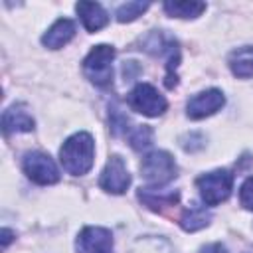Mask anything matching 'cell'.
Returning a JSON list of instances; mask_svg holds the SVG:
<instances>
[{"instance_id":"obj_11","label":"cell","mask_w":253,"mask_h":253,"mask_svg":"<svg viewBox=\"0 0 253 253\" xmlns=\"http://www.w3.org/2000/svg\"><path fill=\"white\" fill-rule=\"evenodd\" d=\"M75 10H77L85 30H89V32H97L109 24V16H107L105 8L97 2H79L75 6Z\"/></svg>"},{"instance_id":"obj_5","label":"cell","mask_w":253,"mask_h":253,"mask_svg":"<svg viewBox=\"0 0 253 253\" xmlns=\"http://www.w3.org/2000/svg\"><path fill=\"white\" fill-rule=\"evenodd\" d=\"M22 168H24L26 176L36 184L49 186V184L59 182V170H57L55 162L49 158V154H45V152H40V150L28 152L22 160Z\"/></svg>"},{"instance_id":"obj_17","label":"cell","mask_w":253,"mask_h":253,"mask_svg":"<svg viewBox=\"0 0 253 253\" xmlns=\"http://www.w3.org/2000/svg\"><path fill=\"white\" fill-rule=\"evenodd\" d=\"M126 138H128V142H130V146L134 150H142V148L150 146V142H152V130L146 125H134L126 132Z\"/></svg>"},{"instance_id":"obj_21","label":"cell","mask_w":253,"mask_h":253,"mask_svg":"<svg viewBox=\"0 0 253 253\" xmlns=\"http://www.w3.org/2000/svg\"><path fill=\"white\" fill-rule=\"evenodd\" d=\"M12 235H14V233H12L10 229H6V227L2 229V247H4V249H6V247H8V243L12 241Z\"/></svg>"},{"instance_id":"obj_16","label":"cell","mask_w":253,"mask_h":253,"mask_svg":"<svg viewBox=\"0 0 253 253\" xmlns=\"http://www.w3.org/2000/svg\"><path fill=\"white\" fill-rule=\"evenodd\" d=\"M164 10L168 16H176V18H198L204 10L206 4L204 2H164Z\"/></svg>"},{"instance_id":"obj_7","label":"cell","mask_w":253,"mask_h":253,"mask_svg":"<svg viewBox=\"0 0 253 253\" xmlns=\"http://www.w3.org/2000/svg\"><path fill=\"white\" fill-rule=\"evenodd\" d=\"M99 186L109 194H123L130 186V174L121 156L113 154L107 160V164L101 172V178H99Z\"/></svg>"},{"instance_id":"obj_2","label":"cell","mask_w":253,"mask_h":253,"mask_svg":"<svg viewBox=\"0 0 253 253\" xmlns=\"http://www.w3.org/2000/svg\"><path fill=\"white\" fill-rule=\"evenodd\" d=\"M113 59L115 49L111 45H95L89 55L83 59V71L85 77L95 83L97 87H109L113 83Z\"/></svg>"},{"instance_id":"obj_8","label":"cell","mask_w":253,"mask_h":253,"mask_svg":"<svg viewBox=\"0 0 253 253\" xmlns=\"http://www.w3.org/2000/svg\"><path fill=\"white\" fill-rule=\"evenodd\" d=\"M77 253H113V235L107 227H83L75 241Z\"/></svg>"},{"instance_id":"obj_14","label":"cell","mask_w":253,"mask_h":253,"mask_svg":"<svg viewBox=\"0 0 253 253\" xmlns=\"http://www.w3.org/2000/svg\"><path fill=\"white\" fill-rule=\"evenodd\" d=\"M229 69L237 77H253V47L243 45L229 55Z\"/></svg>"},{"instance_id":"obj_3","label":"cell","mask_w":253,"mask_h":253,"mask_svg":"<svg viewBox=\"0 0 253 253\" xmlns=\"http://www.w3.org/2000/svg\"><path fill=\"white\" fill-rule=\"evenodd\" d=\"M140 172L142 178L150 184V186H164L170 180H174L178 168L174 158L164 152V150H154L150 154H146L140 162Z\"/></svg>"},{"instance_id":"obj_13","label":"cell","mask_w":253,"mask_h":253,"mask_svg":"<svg viewBox=\"0 0 253 253\" xmlns=\"http://www.w3.org/2000/svg\"><path fill=\"white\" fill-rule=\"evenodd\" d=\"M138 200L152 211H166L168 208H174L180 200L178 192H152V188H140L138 190Z\"/></svg>"},{"instance_id":"obj_18","label":"cell","mask_w":253,"mask_h":253,"mask_svg":"<svg viewBox=\"0 0 253 253\" xmlns=\"http://www.w3.org/2000/svg\"><path fill=\"white\" fill-rule=\"evenodd\" d=\"M148 2H126V4H123V6H119V10H117V20L121 22V24H125V22H132V20H136L138 16H142L146 10H148Z\"/></svg>"},{"instance_id":"obj_6","label":"cell","mask_w":253,"mask_h":253,"mask_svg":"<svg viewBox=\"0 0 253 253\" xmlns=\"http://www.w3.org/2000/svg\"><path fill=\"white\" fill-rule=\"evenodd\" d=\"M128 105H130L132 111H136L144 117H158L168 107L166 99L148 83H140L130 91Z\"/></svg>"},{"instance_id":"obj_19","label":"cell","mask_w":253,"mask_h":253,"mask_svg":"<svg viewBox=\"0 0 253 253\" xmlns=\"http://www.w3.org/2000/svg\"><path fill=\"white\" fill-rule=\"evenodd\" d=\"M239 200H241V206H245L247 210L253 211V176L247 178L239 190Z\"/></svg>"},{"instance_id":"obj_12","label":"cell","mask_w":253,"mask_h":253,"mask_svg":"<svg viewBox=\"0 0 253 253\" xmlns=\"http://www.w3.org/2000/svg\"><path fill=\"white\" fill-rule=\"evenodd\" d=\"M73 36H75V24H73L71 20H67V18H61V20H57V22L43 34L42 43H43L45 47H49V49H59V47H63Z\"/></svg>"},{"instance_id":"obj_1","label":"cell","mask_w":253,"mask_h":253,"mask_svg":"<svg viewBox=\"0 0 253 253\" xmlns=\"http://www.w3.org/2000/svg\"><path fill=\"white\" fill-rule=\"evenodd\" d=\"M93 154H95V142L89 132H75L59 148L61 166L73 176H81L91 170Z\"/></svg>"},{"instance_id":"obj_20","label":"cell","mask_w":253,"mask_h":253,"mask_svg":"<svg viewBox=\"0 0 253 253\" xmlns=\"http://www.w3.org/2000/svg\"><path fill=\"white\" fill-rule=\"evenodd\" d=\"M202 253H225V249L219 243H211V245H206L202 249Z\"/></svg>"},{"instance_id":"obj_9","label":"cell","mask_w":253,"mask_h":253,"mask_svg":"<svg viewBox=\"0 0 253 253\" xmlns=\"http://www.w3.org/2000/svg\"><path fill=\"white\" fill-rule=\"evenodd\" d=\"M223 103H225V97L219 89H208V91H202V93H198L196 97H192L188 101L186 113H188L190 119L198 121V119L210 117L215 111H219L223 107Z\"/></svg>"},{"instance_id":"obj_10","label":"cell","mask_w":253,"mask_h":253,"mask_svg":"<svg viewBox=\"0 0 253 253\" xmlns=\"http://www.w3.org/2000/svg\"><path fill=\"white\" fill-rule=\"evenodd\" d=\"M34 125L36 123H34L32 115L28 113L26 105H22V103L8 107L2 115V130L6 136L16 134V132H30V130H34Z\"/></svg>"},{"instance_id":"obj_4","label":"cell","mask_w":253,"mask_h":253,"mask_svg":"<svg viewBox=\"0 0 253 253\" xmlns=\"http://www.w3.org/2000/svg\"><path fill=\"white\" fill-rule=\"evenodd\" d=\"M198 190L202 194V200L208 206H217L221 202H225L231 194V186H233V176L227 170H213L208 174H202L198 180Z\"/></svg>"},{"instance_id":"obj_15","label":"cell","mask_w":253,"mask_h":253,"mask_svg":"<svg viewBox=\"0 0 253 253\" xmlns=\"http://www.w3.org/2000/svg\"><path fill=\"white\" fill-rule=\"evenodd\" d=\"M210 219H211V213L204 206L192 204L188 210H184V213L180 217V225L186 231H198V229L206 227L210 223Z\"/></svg>"}]
</instances>
